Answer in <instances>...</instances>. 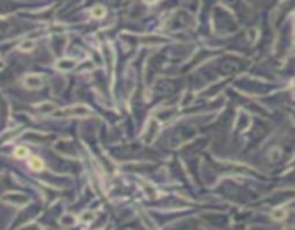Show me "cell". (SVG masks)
<instances>
[{"mask_svg":"<svg viewBox=\"0 0 295 230\" xmlns=\"http://www.w3.org/2000/svg\"><path fill=\"white\" fill-rule=\"evenodd\" d=\"M29 164H30V167H32V170H35V171H39V170L43 168V163H42L37 157H33V158L30 160Z\"/></svg>","mask_w":295,"mask_h":230,"instance_id":"cell-1","label":"cell"},{"mask_svg":"<svg viewBox=\"0 0 295 230\" xmlns=\"http://www.w3.org/2000/svg\"><path fill=\"white\" fill-rule=\"evenodd\" d=\"M104 15H105V9L101 7V6H98V7H94L92 9V16H94V17L99 19V17H104Z\"/></svg>","mask_w":295,"mask_h":230,"instance_id":"cell-2","label":"cell"},{"mask_svg":"<svg viewBox=\"0 0 295 230\" xmlns=\"http://www.w3.org/2000/svg\"><path fill=\"white\" fill-rule=\"evenodd\" d=\"M15 154H16V157L23 158V157L27 156V150L25 148V147H17V148H16V151H15Z\"/></svg>","mask_w":295,"mask_h":230,"instance_id":"cell-3","label":"cell"},{"mask_svg":"<svg viewBox=\"0 0 295 230\" xmlns=\"http://www.w3.org/2000/svg\"><path fill=\"white\" fill-rule=\"evenodd\" d=\"M32 46H33V43H32V42H25V43L20 46V49H22V50H30V49H32Z\"/></svg>","mask_w":295,"mask_h":230,"instance_id":"cell-4","label":"cell"},{"mask_svg":"<svg viewBox=\"0 0 295 230\" xmlns=\"http://www.w3.org/2000/svg\"><path fill=\"white\" fill-rule=\"evenodd\" d=\"M273 216H275L278 220H281L285 216V212L284 210H275V212H273Z\"/></svg>","mask_w":295,"mask_h":230,"instance_id":"cell-5","label":"cell"},{"mask_svg":"<svg viewBox=\"0 0 295 230\" xmlns=\"http://www.w3.org/2000/svg\"><path fill=\"white\" fill-rule=\"evenodd\" d=\"M144 2H146V3H148V4H154L157 0H144Z\"/></svg>","mask_w":295,"mask_h":230,"instance_id":"cell-6","label":"cell"}]
</instances>
